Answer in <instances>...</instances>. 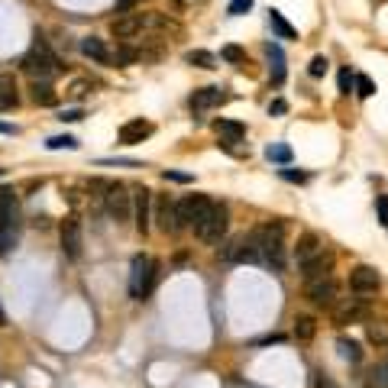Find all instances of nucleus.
I'll return each instance as SVG.
<instances>
[{
    "instance_id": "1",
    "label": "nucleus",
    "mask_w": 388,
    "mask_h": 388,
    "mask_svg": "<svg viewBox=\"0 0 388 388\" xmlns=\"http://www.w3.org/2000/svg\"><path fill=\"white\" fill-rule=\"evenodd\" d=\"M259 246V262L272 265L275 272L285 269V223L282 220H272V223H262L259 230H253Z\"/></svg>"
},
{
    "instance_id": "2",
    "label": "nucleus",
    "mask_w": 388,
    "mask_h": 388,
    "mask_svg": "<svg viewBox=\"0 0 388 388\" xmlns=\"http://www.w3.org/2000/svg\"><path fill=\"white\" fill-rule=\"evenodd\" d=\"M19 65H23V71H26L33 81H49V78H56L58 71H62V62H58V56L49 49V42L42 36L33 39V49L23 56Z\"/></svg>"
},
{
    "instance_id": "3",
    "label": "nucleus",
    "mask_w": 388,
    "mask_h": 388,
    "mask_svg": "<svg viewBox=\"0 0 388 388\" xmlns=\"http://www.w3.org/2000/svg\"><path fill=\"white\" fill-rule=\"evenodd\" d=\"M155 259L146 256V253H140V256H133L130 262V294L136 298V301H142L146 294L152 292V285H155Z\"/></svg>"
},
{
    "instance_id": "4",
    "label": "nucleus",
    "mask_w": 388,
    "mask_h": 388,
    "mask_svg": "<svg viewBox=\"0 0 388 388\" xmlns=\"http://www.w3.org/2000/svg\"><path fill=\"white\" fill-rule=\"evenodd\" d=\"M227 227H230L227 208H223V204H214V208L208 210V217L194 227V233H198L204 243H210V246H214V243H220V239L227 237Z\"/></svg>"
},
{
    "instance_id": "5",
    "label": "nucleus",
    "mask_w": 388,
    "mask_h": 388,
    "mask_svg": "<svg viewBox=\"0 0 388 388\" xmlns=\"http://www.w3.org/2000/svg\"><path fill=\"white\" fill-rule=\"evenodd\" d=\"M104 208L117 223H126V220L133 217V194H126V185H120V181H107Z\"/></svg>"
},
{
    "instance_id": "6",
    "label": "nucleus",
    "mask_w": 388,
    "mask_h": 388,
    "mask_svg": "<svg viewBox=\"0 0 388 388\" xmlns=\"http://www.w3.org/2000/svg\"><path fill=\"white\" fill-rule=\"evenodd\" d=\"M178 204V220H181V227H198L201 220L208 217V210L214 208V201L208 198V194H188V198H181L175 201Z\"/></svg>"
},
{
    "instance_id": "7",
    "label": "nucleus",
    "mask_w": 388,
    "mask_h": 388,
    "mask_svg": "<svg viewBox=\"0 0 388 388\" xmlns=\"http://www.w3.org/2000/svg\"><path fill=\"white\" fill-rule=\"evenodd\" d=\"M220 259H227V262H259L256 237H253V233L237 237L233 243H227V246L220 249Z\"/></svg>"
},
{
    "instance_id": "8",
    "label": "nucleus",
    "mask_w": 388,
    "mask_h": 388,
    "mask_svg": "<svg viewBox=\"0 0 388 388\" xmlns=\"http://www.w3.org/2000/svg\"><path fill=\"white\" fill-rule=\"evenodd\" d=\"M152 220H155V227H159L162 233H178V230H181L178 204H175L169 194L155 198V208H152Z\"/></svg>"
},
{
    "instance_id": "9",
    "label": "nucleus",
    "mask_w": 388,
    "mask_h": 388,
    "mask_svg": "<svg viewBox=\"0 0 388 388\" xmlns=\"http://www.w3.org/2000/svg\"><path fill=\"white\" fill-rule=\"evenodd\" d=\"M330 314H333V323L337 327H346V323H356L366 317V301L362 298H337Z\"/></svg>"
},
{
    "instance_id": "10",
    "label": "nucleus",
    "mask_w": 388,
    "mask_h": 388,
    "mask_svg": "<svg viewBox=\"0 0 388 388\" xmlns=\"http://www.w3.org/2000/svg\"><path fill=\"white\" fill-rule=\"evenodd\" d=\"M81 246H85V233H81V220L78 217H68L62 223V253H65L71 262L81 259Z\"/></svg>"
},
{
    "instance_id": "11",
    "label": "nucleus",
    "mask_w": 388,
    "mask_h": 388,
    "mask_svg": "<svg viewBox=\"0 0 388 388\" xmlns=\"http://www.w3.org/2000/svg\"><path fill=\"white\" fill-rule=\"evenodd\" d=\"M337 282H333L330 275H323V278H311L307 282V298H311V304H317V307H333V301H337Z\"/></svg>"
},
{
    "instance_id": "12",
    "label": "nucleus",
    "mask_w": 388,
    "mask_h": 388,
    "mask_svg": "<svg viewBox=\"0 0 388 388\" xmlns=\"http://www.w3.org/2000/svg\"><path fill=\"white\" fill-rule=\"evenodd\" d=\"M149 220H152V191L136 188L133 191V223H136L140 233H149Z\"/></svg>"
},
{
    "instance_id": "13",
    "label": "nucleus",
    "mask_w": 388,
    "mask_h": 388,
    "mask_svg": "<svg viewBox=\"0 0 388 388\" xmlns=\"http://www.w3.org/2000/svg\"><path fill=\"white\" fill-rule=\"evenodd\" d=\"M146 23H149L146 13H120L110 23V33H114V39H133V36H140Z\"/></svg>"
},
{
    "instance_id": "14",
    "label": "nucleus",
    "mask_w": 388,
    "mask_h": 388,
    "mask_svg": "<svg viewBox=\"0 0 388 388\" xmlns=\"http://www.w3.org/2000/svg\"><path fill=\"white\" fill-rule=\"evenodd\" d=\"M379 272L372 269V265H356L350 272V288L356 294H376V288H379Z\"/></svg>"
},
{
    "instance_id": "15",
    "label": "nucleus",
    "mask_w": 388,
    "mask_h": 388,
    "mask_svg": "<svg viewBox=\"0 0 388 388\" xmlns=\"http://www.w3.org/2000/svg\"><path fill=\"white\" fill-rule=\"evenodd\" d=\"M152 130H155V126H152L149 120H142V117H136V120H126V124L120 126V142H124V146H136V142L149 140Z\"/></svg>"
},
{
    "instance_id": "16",
    "label": "nucleus",
    "mask_w": 388,
    "mask_h": 388,
    "mask_svg": "<svg viewBox=\"0 0 388 388\" xmlns=\"http://www.w3.org/2000/svg\"><path fill=\"white\" fill-rule=\"evenodd\" d=\"M317 253H323V237L321 233L307 230L304 237H298V246H294V259H298V265H304L307 259L317 256Z\"/></svg>"
},
{
    "instance_id": "17",
    "label": "nucleus",
    "mask_w": 388,
    "mask_h": 388,
    "mask_svg": "<svg viewBox=\"0 0 388 388\" xmlns=\"http://www.w3.org/2000/svg\"><path fill=\"white\" fill-rule=\"evenodd\" d=\"M223 101H227V94H223V91H220V87H201V91H194V94H191V110H210V107L214 104H223Z\"/></svg>"
},
{
    "instance_id": "18",
    "label": "nucleus",
    "mask_w": 388,
    "mask_h": 388,
    "mask_svg": "<svg viewBox=\"0 0 388 388\" xmlns=\"http://www.w3.org/2000/svg\"><path fill=\"white\" fill-rule=\"evenodd\" d=\"M330 265H333V256L323 249V253H317L314 259H307V262L301 265V275L304 282H311V278H323V275H330Z\"/></svg>"
},
{
    "instance_id": "19",
    "label": "nucleus",
    "mask_w": 388,
    "mask_h": 388,
    "mask_svg": "<svg viewBox=\"0 0 388 388\" xmlns=\"http://www.w3.org/2000/svg\"><path fill=\"white\" fill-rule=\"evenodd\" d=\"M81 52H85L87 58H94V62H101V65H110V62H114L110 49L104 46V39H97V36H85V39H81Z\"/></svg>"
},
{
    "instance_id": "20",
    "label": "nucleus",
    "mask_w": 388,
    "mask_h": 388,
    "mask_svg": "<svg viewBox=\"0 0 388 388\" xmlns=\"http://www.w3.org/2000/svg\"><path fill=\"white\" fill-rule=\"evenodd\" d=\"M214 130L223 136V142H227V146L243 142V136H246V126L237 124V120H223V117H220V120H214Z\"/></svg>"
},
{
    "instance_id": "21",
    "label": "nucleus",
    "mask_w": 388,
    "mask_h": 388,
    "mask_svg": "<svg viewBox=\"0 0 388 388\" xmlns=\"http://www.w3.org/2000/svg\"><path fill=\"white\" fill-rule=\"evenodd\" d=\"M29 97H33V104H39V107H52L58 101L56 87L49 85V81H33V85H29Z\"/></svg>"
},
{
    "instance_id": "22",
    "label": "nucleus",
    "mask_w": 388,
    "mask_h": 388,
    "mask_svg": "<svg viewBox=\"0 0 388 388\" xmlns=\"http://www.w3.org/2000/svg\"><path fill=\"white\" fill-rule=\"evenodd\" d=\"M269 26H272V33L278 39H298V29H294L278 10H269Z\"/></svg>"
},
{
    "instance_id": "23",
    "label": "nucleus",
    "mask_w": 388,
    "mask_h": 388,
    "mask_svg": "<svg viewBox=\"0 0 388 388\" xmlns=\"http://www.w3.org/2000/svg\"><path fill=\"white\" fill-rule=\"evenodd\" d=\"M269 62H272V85H282L285 81V52H282V46H272L269 42Z\"/></svg>"
},
{
    "instance_id": "24",
    "label": "nucleus",
    "mask_w": 388,
    "mask_h": 388,
    "mask_svg": "<svg viewBox=\"0 0 388 388\" xmlns=\"http://www.w3.org/2000/svg\"><path fill=\"white\" fill-rule=\"evenodd\" d=\"M317 337V321L314 317H294V340L311 343Z\"/></svg>"
},
{
    "instance_id": "25",
    "label": "nucleus",
    "mask_w": 388,
    "mask_h": 388,
    "mask_svg": "<svg viewBox=\"0 0 388 388\" xmlns=\"http://www.w3.org/2000/svg\"><path fill=\"white\" fill-rule=\"evenodd\" d=\"M10 107H17V85H13V78H0V110H10Z\"/></svg>"
},
{
    "instance_id": "26",
    "label": "nucleus",
    "mask_w": 388,
    "mask_h": 388,
    "mask_svg": "<svg viewBox=\"0 0 388 388\" xmlns=\"http://www.w3.org/2000/svg\"><path fill=\"white\" fill-rule=\"evenodd\" d=\"M366 340L376 343V346H385V343H388V323L369 321V327H366Z\"/></svg>"
},
{
    "instance_id": "27",
    "label": "nucleus",
    "mask_w": 388,
    "mask_h": 388,
    "mask_svg": "<svg viewBox=\"0 0 388 388\" xmlns=\"http://www.w3.org/2000/svg\"><path fill=\"white\" fill-rule=\"evenodd\" d=\"M337 350H340V356L346 362H360L362 360V350H360V343H356V340H346V337H340V340H337Z\"/></svg>"
},
{
    "instance_id": "28",
    "label": "nucleus",
    "mask_w": 388,
    "mask_h": 388,
    "mask_svg": "<svg viewBox=\"0 0 388 388\" xmlns=\"http://www.w3.org/2000/svg\"><path fill=\"white\" fill-rule=\"evenodd\" d=\"M265 159L278 162V165H288V162H292V149H288L285 142H272V146H265Z\"/></svg>"
},
{
    "instance_id": "29",
    "label": "nucleus",
    "mask_w": 388,
    "mask_h": 388,
    "mask_svg": "<svg viewBox=\"0 0 388 388\" xmlns=\"http://www.w3.org/2000/svg\"><path fill=\"white\" fill-rule=\"evenodd\" d=\"M185 62H188V65H198V68H217V58L210 56L208 49H194V52H188Z\"/></svg>"
},
{
    "instance_id": "30",
    "label": "nucleus",
    "mask_w": 388,
    "mask_h": 388,
    "mask_svg": "<svg viewBox=\"0 0 388 388\" xmlns=\"http://www.w3.org/2000/svg\"><path fill=\"white\" fill-rule=\"evenodd\" d=\"M366 385L369 388H388V362H379V366L366 376Z\"/></svg>"
},
{
    "instance_id": "31",
    "label": "nucleus",
    "mask_w": 388,
    "mask_h": 388,
    "mask_svg": "<svg viewBox=\"0 0 388 388\" xmlns=\"http://www.w3.org/2000/svg\"><path fill=\"white\" fill-rule=\"evenodd\" d=\"M46 149H78V140L75 136H52V140H46Z\"/></svg>"
},
{
    "instance_id": "32",
    "label": "nucleus",
    "mask_w": 388,
    "mask_h": 388,
    "mask_svg": "<svg viewBox=\"0 0 388 388\" xmlns=\"http://www.w3.org/2000/svg\"><path fill=\"white\" fill-rule=\"evenodd\" d=\"M353 87H356V94H360V97H372V94H376V81H372L369 75H356V85H353Z\"/></svg>"
},
{
    "instance_id": "33",
    "label": "nucleus",
    "mask_w": 388,
    "mask_h": 388,
    "mask_svg": "<svg viewBox=\"0 0 388 388\" xmlns=\"http://www.w3.org/2000/svg\"><path fill=\"white\" fill-rule=\"evenodd\" d=\"M327 68H330V62H327V58L314 56L311 65H307V75H311V78H323V75H327Z\"/></svg>"
},
{
    "instance_id": "34",
    "label": "nucleus",
    "mask_w": 388,
    "mask_h": 388,
    "mask_svg": "<svg viewBox=\"0 0 388 388\" xmlns=\"http://www.w3.org/2000/svg\"><path fill=\"white\" fill-rule=\"evenodd\" d=\"M253 3H256V0H230L227 13H230V17H243V13H249V10H253Z\"/></svg>"
},
{
    "instance_id": "35",
    "label": "nucleus",
    "mask_w": 388,
    "mask_h": 388,
    "mask_svg": "<svg viewBox=\"0 0 388 388\" xmlns=\"http://www.w3.org/2000/svg\"><path fill=\"white\" fill-rule=\"evenodd\" d=\"M337 85H340V94H350V91H353V85H356V75H353L350 68H343V71H340V78H337Z\"/></svg>"
},
{
    "instance_id": "36",
    "label": "nucleus",
    "mask_w": 388,
    "mask_h": 388,
    "mask_svg": "<svg viewBox=\"0 0 388 388\" xmlns=\"http://www.w3.org/2000/svg\"><path fill=\"white\" fill-rule=\"evenodd\" d=\"M220 56L227 58V62H233V65H239V62H246V52H243L239 46H223V52H220Z\"/></svg>"
},
{
    "instance_id": "37",
    "label": "nucleus",
    "mask_w": 388,
    "mask_h": 388,
    "mask_svg": "<svg viewBox=\"0 0 388 388\" xmlns=\"http://www.w3.org/2000/svg\"><path fill=\"white\" fill-rule=\"evenodd\" d=\"M376 210H379V223L388 227V194H379V198H376Z\"/></svg>"
},
{
    "instance_id": "38",
    "label": "nucleus",
    "mask_w": 388,
    "mask_h": 388,
    "mask_svg": "<svg viewBox=\"0 0 388 388\" xmlns=\"http://www.w3.org/2000/svg\"><path fill=\"white\" fill-rule=\"evenodd\" d=\"M314 388H337V382H333L327 372H317V379H314Z\"/></svg>"
},
{
    "instance_id": "39",
    "label": "nucleus",
    "mask_w": 388,
    "mask_h": 388,
    "mask_svg": "<svg viewBox=\"0 0 388 388\" xmlns=\"http://www.w3.org/2000/svg\"><path fill=\"white\" fill-rule=\"evenodd\" d=\"M81 110H62V114H58V120H62V124H78V120H81Z\"/></svg>"
},
{
    "instance_id": "40",
    "label": "nucleus",
    "mask_w": 388,
    "mask_h": 388,
    "mask_svg": "<svg viewBox=\"0 0 388 388\" xmlns=\"http://www.w3.org/2000/svg\"><path fill=\"white\" fill-rule=\"evenodd\" d=\"M162 178H165V181H181V185H188L191 175H181V171H165Z\"/></svg>"
},
{
    "instance_id": "41",
    "label": "nucleus",
    "mask_w": 388,
    "mask_h": 388,
    "mask_svg": "<svg viewBox=\"0 0 388 388\" xmlns=\"http://www.w3.org/2000/svg\"><path fill=\"white\" fill-rule=\"evenodd\" d=\"M114 58L120 62V65H126V62H133V58H136V52H133V49H120Z\"/></svg>"
},
{
    "instance_id": "42",
    "label": "nucleus",
    "mask_w": 388,
    "mask_h": 388,
    "mask_svg": "<svg viewBox=\"0 0 388 388\" xmlns=\"http://www.w3.org/2000/svg\"><path fill=\"white\" fill-rule=\"evenodd\" d=\"M282 175H285L288 181H307V175H304V171H294V169H285Z\"/></svg>"
},
{
    "instance_id": "43",
    "label": "nucleus",
    "mask_w": 388,
    "mask_h": 388,
    "mask_svg": "<svg viewBox=\"0 0 388 388\" xmlns=\"http://www.w3.org/2000/svg\"><path fill=\"white\" fill-rule=\"evenodd\" d=\"M259 346H269V343H285V337L282 333H272V337H262V340H256Z\"/></svg>"
},
{
    "instance_id": "44",
    "label": "nucleus",
    "mask_w": 388,
    "mask_h": 388,
    "mask_svg": "<svg viewBox=\"0 0 388 388\" xmlns=\"http://www.w3.org/2000/svg\"><path fill=\"white\" fill-rule=\"evenodd\" d=\"M285 110H288V104H285V101H272V107H269V114H285Z\"/></svg>"
},
{
    "instance_id": "45",
    "label": "nucleus",
    "mask_w": 388,
    "mask_h": 388,
    "mask_svg": "<svg viewBox=\"0 0 388 388\" xmlns=\"http://www.w3.org/2000/svg\"><path fill=\"white\" fill-rule=\"evenodd\" d=\"M87 91V81H75V85H71V94H85Z\"/></svg>"
},
{
    "instance_id": "46",
    "label": "nucleus",
    "mask_w": 388,
    "mask_h": 388,
    "mask_svg": "<svg viewBox=\"0 0 388 388\" xmlns=\"http://www.w3.org/2000/svg\"><path fill=\"white\" fill-rule=\"evenodd\" d=\"M0 133H7V136H10V133H13V126H7V124H0Z\"/></svg>"
},
{
    "instance_id": "47",
    "label": "nucleus",
    "mask_w": 388,
    "mask_h": 388,
    "mask_svg": "<svg viewBox=\"0 0 388 388\" xmlns=\"http://www.w3.org/2000/svg\"><path fill=\"white\" fill-rule=\"evenodd\" d=\"M385 362H388V360H385Z\"/></svg>"
}]
</instances>
